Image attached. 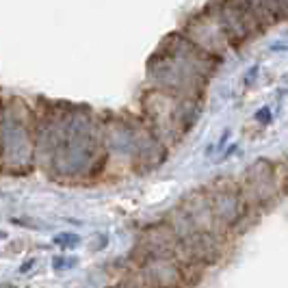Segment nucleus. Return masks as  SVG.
<instances>
[{
    "mask_svg": "<svg viewBox=\"0 0 288 288\" xmlns=\"http://www.w3.org/2000/svg\"><path fill=\"white\" fill-rule=\"evenodd\" d=\"M278 173H280L278 162L269 159H260L241 178V189L256 213L273 208L280 202V197H284Z\"/></svg>",
    "mask_w": 288,
    "mask_h": 288,
    "instance_id": "nucleus-1",
    "label": "nucleus"
},
{
    "mask_svg": "<svg viewBox=\"0 0 288 288\" xmlns=\"http://www.w3.org/2000/svg\"><path fill=\"white\" fill-rule=\"evenodd\" d=\"M78 236L76 234H59L57 238H54V245H59V247H63V249H67V247H76L78 245Z\"/></svg>",
    "mask_w": 288,
    "mask_h": 288,
    "instance_id": "nucleus-2",
    "label": "nucleus"
},
{
    "mask_svg": "<svg viewBox=\"0 0 288 288\" xmlns=\"http://www.w3.org/2000/svg\"><path fill=\"white\" fill-rule=\"evenodd\" d=\"M256 119H258V122H262V124H269L271 122V111H269V108H262V111H258L256 113Z\"/></svg>",
    "mask_w": 288,
    "mask_h": 288,
    "instance_id": "nucleus-3",
    "label": "nucleus"
}]
</instances>
